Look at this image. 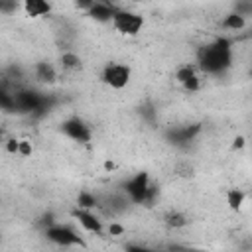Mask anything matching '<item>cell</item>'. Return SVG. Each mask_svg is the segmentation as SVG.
I'll use <instances>...</instances> for the list:
<instances>
[{
  "label": "cell",
  "instance_id": "11",
  "mask_svg": "<svg viewBox=\"0 0 252 252\" xmlns=\"http://www.w3.org/2000/svg\"><path fill=\"white\" fill-rule=\"evenodd\" d=\"M199 130H201V126L199 124H189V126H177V128H173V130H169V134H167V138L173 142V144H187V142H191L197 134H199Z\"/></svg>",
  "mask_w": 252,
  "mask_h": 252
},
{
  "label": "cell",
  "instance_id": "17",
  "mask_svg": "<svg viewBox=\"0 0 252 252\" xmlns=\"http://www.w3.org/2000/svg\"><path fill=\"white\" fill-rule=\"evenodd\" d=\"M61 65H63V69H79L81 59H79V55L67 51V53L61 55Z\"/></svg>",
  "mask_w": 252,
  "mask_h": 252
},
{
  "label": "cell",
  "instance_id": "8",
  "mask_svg": "<svg viewBox=\"0 0 252 252\" xmlns=\"http://www.w3.org/2000/svg\"><path fill=\"white\" fill-rule=\"evenodd\" d=\"M175 79H177V83H179L185 91H191V93L199 91V87H201V79H199V73H197V65H183V67H179L177 73H175Z\"/></svg>",
  "mask_w": 252,
  "mask_h": 252
},
{
  "label": "cell",
  "instance_id": "6",
  "mask_svg": "<svg viewBox=\"0 0 252 252\" xmlns=\"http://www.w3.org/2000/svg\"><path fill=\"white\" fill-rule=\"evenodd\" d=\"M102 81L110 89H124L130 81V67L122 63H108L102 69Z\"/></svg>",
  "mask_w": 252,
  "mask_h": 252
},
{
  "label": "cell",
  "instance_id": "26",
  "mask_svg": "<svg viewBox=\"0 0 252 252\" xmlns=\"http://www.w3.org/2000/svg\"><path fill=\"white\" fill-rule=\"evenodd\" d=\"M250 73H252V69H250Z\"/></svg>",
  "mask_w": 252,
  "mask_h": 252
},
{
  "label": "cell",
  "instance_id": "7",
  "mask_svg": "<svg viewBox=\"0 0 252 252\" xmlns=\"http://www.w3.org/2000/svg\"><path fill=\"white\" fill-rule=\"evenodd\" d=\"M61 132L67 138H71L75 142H81V144H87L91 140V136H93L91 134V128L81 118H69V120H65L61 124Z\"/></svg>",
  "mask_w": 252,
  "mask_h": 252
},
{
  "label": "cell",
  "instance_id": "5",
  "mask_svg": "<svg viewBox=\"0 0 252 252\" xmlns=\"http://www.w3.org/2000/svg\"><path fill=\"white\" fill-rule=\"evenodd\" d=\"M112 26H114V30H118L124 35H136L144 26V18L136 12L118 8V12L112 18Z\"/></svg>",
  "mask_w": 252,
  "mask_h": 252
},
{
  "label": "cell",
  "instance_id": "18",
  "mask_svg": "<svg viewBox=\"0 0 252 252\" xmlns=\"http://www.w3.org/2000/svg\"><path fill=\"white\" fill-rule=\"evenodd\" d=\"M165 222H167L169 226H173V228H181V226H185V224H187V219H185L181 213L173 211V213H169V215L165 217Z\"/></svg>",
  "mask_w": 252,
  "mask_h": 252
},
{
  "label": "cell",
  "instance_id": "12",
  "mask_svg": "<svg viewBox=\"0 0 252 252\" xmlns=\"http://www.w3.org/2000/svg\"><path fill=\"white\" fill-rule=\"evenodd\" d=\"M24 10L28 16L32 18H37V16H47L51 12V4L49 2H43V0H28L24 4Z\"/></svg>",
  "mask_w": 252,
  "mask_h": 252
},
{
  "label": "cell",
  "instance_id": "21",
  "mask_svg": "<svg viewBox=\"0 0 252 252\" xmlns=\"http://www.w3.org/2000/svg\"><path fill=\"white\" fill-rule=\"evenodd\" d=\"M124 252H156L154 248H148L144 244H126Z\"/></svg>",
  "mask_w": 252,
  "mask_h": 252
},
{
  "label": "cell",
  "instance_id": "25",
  "mask_svg": "<svg viewBox=\"0 0 252 252\" xmlns=\"http://www.w3.org/2000/svg\"><path fill=\"white\" fill-rule=\"evenodd\" d=\"M104 167H106V169H112V167H114V163H112V161H106V163H104Z\"/></svg>",
  "mask_w": 252,
  "mask_h": 252
},
{
  "label": "cell",
  "instance_id": "3",
  "mask_svg": "<svg viewBox=\"0 0 252 252\" xmlns=\"http://www.w3.org/2000/svg\"><path fill=\"white\" fill-rule=\"evenodd\" d=\"M14 98H16V110L18 112H45L51 106L49 96H45L37 91H30V89L16 91Z\"/></svg>",
  "mask_w": 252,
  "mask_h": 252
},
{
  "label": "cell",
  "instance_id": "9",
  "mask_svg": "<svg viewBox=\"0 0 252 252\" xmlns=\"http://www.w3.org/2000/svg\"><path fill=\"white\" fill-rule=\"evenodd\" d=\"M118 12V6L110 4V2H93L91 10L87 12V16H91L94 22H110L112 24V18L114 14Z\"/></svg>",
  "mask_w": 252,
  "mask_h": 252
},
{
  "label": "cell",
  "instance_id": "16",
  "mask_svg": "<svg viewBox=\"0 0 252 252\" xmlns=\"http://www.w3.org/2000/svg\"><path fill=\"white\" fill-rule=\"evenodd\" d=\"M96 205H98V201H96L94 195H91V193H87V191H81V193H79V199H77V207H79V209L91 211V209H94Z\"/></svg>",
  "mask_w": 252,
  "mask_h": 252
},
{
  "label": "cell",
  "instance_id": "22",
  "mask_svg": "<svg viewBox=\"0 0 252 252\" xmlns=\"http://www.w3.org/2000/svg\"><path fill=\"white\" fill-rule=\"evenodd\" d=\"M18 154L22 156V158H28V156H32V144L30 142H20V150H18Z\"/></svg>",
  "mask_w": 252,
  "mask_h": 252
},
{
  "label": "cell",
  "instance_id": "24",
  "mask_svg": "<svg viewBox=\"0 0 252 252\" xmlns=\"http://www.w3.org/2000/svg\"><path fill=\"white\" fill-rule=\"evenodd\" d=\"M244 146V138H236L234 140V148H242Z\"/></svg>",
  "mask_w": 252,
  "mask_h": 252
},
{
  "label": "cell",
  "instance_id": "20",
  "mask_svg": "<svg viewBox=\"0 0 252 252\" xmlns=\"http://www.w3.org/2000/svg\"><path fill=\"white\" fill-rule=\"evenodd\" d=\"M124 230H126V228H124L120 222H110V224H108V234H110V236H122Z\"/></svg>",
  "mask_w": 252,
  "mask_h": 252
},
{
  "label": "cell",
  "instance_id": "2",
  "mask_svg": "<svg viewBox=\"0 0 252 252\" xmlns=\"http://www.w3.org/2000/svg\"><path fill=\"white\" fill-rule=\"evenodd\" d=\"M124 191L132 203H152V199L156 197V189L150 185V177L144 171L130 177L124 183Z\"/></svg>",
  "mask_w": 252,
  "mask_h": 252
},
{
  "label": "cell",
  "instance_id": "1",
  "mask_svg": "<svg viewBox=\"0 0 252 252\" xmlns=\"http://www.w3.org/2000/svg\"><path fill=\"white\" fill-rule=\"evenodd\" d=\"M230 39L217 37L211 43H205L197 51V69L209 75H220L232 65V47Z\"/></svg>",
  "mask_w": 252,
  "mask_h": 252
},
{
  "label": "cell",
  "instance_id": "14",
  "mask_svg": "<svg viewBox=\"0 0 252 252\" xmlns=\"http://www.w3.org/2000/svg\"><path fill=\"white\" fill-rule=\"evenodd\" d=\"M35 77H37L39 81H43V83H51V81H55L57 73H55V69H53L49 63H37V67H35Z\"/></svg>",
  "mask_w": 252,
  "mask_h": 252
},
{
  "label": "cell",
  "instance_id": "15",
  "mask_svg": "<svg viewBox=\"0 0 252 252\" xmlns=\"http://www.w3.org/2000/svg\"><path fill=\"white\" fill-rule=\"evenodd\" d=\"M244 203V191L242 189H228L226 193V205L230 209H240Z\"/></svg>",
  "mask_w": 252,
  "mask_h": 252
},
{
  "label": "cell",
  "instance_id": "23",
  "mask_svg": "<svg viewBox=\"0 0 252 252\" xmlns=\"http://www.w3.org/2000/svg\"><path fill=\"white\" fill-rule=\"evenodd\" d=\"M18 150H20V140H8V142H6V152L18 154Z\"/></svg>",
  "mask_w": 252,
  "mask_h": 252
},
{
  "label": "cell",
  "instance_id": "4",
  "mask_svg": "<svg viewBox=\"0 0 252 252\" xmlns=\"http://www.w3.org/2000/svg\"><path fill=\"white\" fill-rule=\"evenodd\" d=\"M45 236L49 242L69 248V246H83V238L79 232H75L71 226L67 224H59V222H51L45 228Z\"/></svg>",
  "mask_w": 252,
  "mask_h": 252
},
{
  "label": "cell",
  "instance_id": "19",
  "mask_svg": "<svg viewBox=\"0 0 252 252\" xmlns=\"http://www.w3.org/2000/svg\"><path fill=\"white\" fill-rule=\"evenodd\" d=\"M234 12L246 18L248 14H252V2H238V4L234 6Z\"/></svg>",
  "mask_w": 252,
  "mask_h": 252
},
{
  "label": "cell",
  "instance_id": "10",
  "mask_svg": "<svg viewBox=\"0 0 252 252\" xmlns=\"http://www.w3.org/2000/svg\"><path fill=\"white\" fill-rule=\"evenodd\" d=\"M73 217L77 219V222H79L87 232H94V234H100V232H102V222H100V219H98L94 213L85 211V209H77V211L73 213Z\"/></svg>",
  "mask_w": 252,
  "mask_h": 252
},
{
  "label": "cell",
  "instance_id": "13",
  "mask_svg": "<svg viewBox=\"0 0 252 252\" xmlns=\"http://www.w3.org/2000/svg\"><path fill=\"white\" fill-rule=\"evenodd\" d=\"M222 28L224 30H232V32H240V30L246 28V18L240 16V14H236V12H232V14H228L222 20Z\"/></svg>",
  "mask_w": 252,
  "mask_h": 252
}]
</instances>
